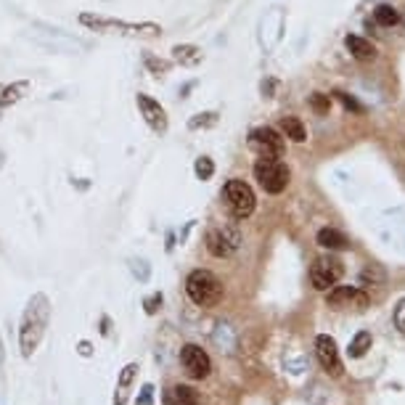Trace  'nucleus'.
<instances>
[{
  "mask_svg": "<svg viewBox=\"0 0 405 405\" xmlns=\"http://www.w3.org/2000/svg\"><path fill=\"white\" fill-rule=\"evenodd\" d=\"M318 244H320L323 249H344L350 241H347V236L339 233V230L323 228V230H318Z\"/></svg>",
  "mask_w": 405,
  "mask_h": 405,
  "instance_id": "15",
  "label": "nucleus"
},
{
  "mask_svg": "<svg viewBox=\"0 0 405 405\" xmlns=\"http://www.w3.org/2000/svg\"><path fill=\"white\" fill-rule=\"evenodd\" d=\"M334 96H337V99H339L342 104H344V109H352V111H363V106H361V104H358V101H355V99H350V96H347V93H334Z\"/></svg>",
  "mask_w": 405,
  "mask_h": 405,
  "instance_id": "25",
  "label": "nucleus"
},
{
  "mask_svg": "<svg viewBox=\"0 0 405 405\" xmlns=\"http://www.w3.org/2000/svg\"><path fill=\"white\" fill-rule=\"evenodd\" d=\"M281 130L286 132V138H292L294 143H302L307 138L305 125L297 120V117H284V120H281Z\"/></svg>",
  "mask_w": 405,
  "mask_h": 405,
  "instance_id": "16",
  "label": "nucleus"
},
{
  "mask_svg": "<svg viewBox=\"0 0 405 405\" xmlns=\"http://www.w3.org/2000/svg\"><path fill=\"white\" fill-rule=\"evenodd\" d=\"M138 106H141L143 117H146V122H149V127H154L156 132L167 130V114L156 101L149 99L146 93H138Z\"/></svg>",
  "mask_w": 405,
  "mask_h": 405,
  "instance_id": "11",
  "label": "nucleus"
},
{
  "mask_svg": "<svg viewBox=\"0 0 405 405\" xmlns=\"http://www.w3.org/2000/svg\"><path fill=\"white\" fill-rule=\"evenodd\" d=\"M180 366L186 368V373L191 379H207L209 371H212V361H209V355L199 344H186L180 350Z\"/></svg>",
  "mask_w": 405,
  "mask_h": 405,
  "instance_id": "6",
  "label": "nucleus"
},
{
  "mask_svg": "<svg viewBox=\"0 0 405 405\" xmlns=\"http://www.w3.org/2000/svg\"><path fill=\"white\" fill-rule=\"evenodd\" d=\"M310 106H313V111H318V114H326V111L331 109V99L326 93H313V96H310Z\"/></svg>",
  "mask_w": 405,
  "mask_h": 405,
  "instance_id": "20",
  "label": "nucleus"
},
{
  "mask_svg": "<svg viewBox=\"0 0 405 405\" xmlns=\"http://www.w3.org/2000/svg\"><path fill=\"white\" fill-rule=\"evenodd\" d=\"M165 405H199V397L191 387H173L165 392Z\"/></svg>",
  "mask_w": 405,
  "mask_h": 405,
  "instance_id": "14",
  "label": "nucleus"
},
{
  "mask_svg": "<svg viewBox=\"0 0 405 405\" xmlns=\"http://www.w3.org/2000/svg\"><path fill=\"white\" fill-rule=\"evenodd\" d=\"M186 294L199 307H212L223 299V284L209 270H194L186 278Z\"/></svg>",
  "mask_w": 405,
  "mask_h": 405,
  "instance_id": "2",
  "label": "nucleus"
},
{
  "mask_svg": "<svg viewBox=\"0 0 405 405\" xmlns=\"http://www.w3.org/2000/svg\"><path fill=\"white\" fill-rule=\"evenodd\" d=\"M156 305H162V294H154L151 299H146V313L154 316V313H156Z\"/></svg>",
  "mask_w": 405,
  "mask_h": 405,
  "instance_id": "26",
  "label": "nucleus"
},
{
  "mask_svg": "<svg viewBox=\"0 0 405 405\" xmlns=\"http://www.w3.org/2000/svg\"><path fill=\"white\" fill-rule=\"evenodd\" d=\"M326 302H329V307H334V310H344V307L363 310V307L368 305V294L361 292L358 286H331Z\"/></svg>",
  "mask_w": 405,
  "mask_h": 405,
  "instance_id": "7",
  "label": "nucleus"
},
{
  "mask_svg": "<svg viewBox=\"0 0 405 405\" xmlns=\"http://www.w3.org/2000/svg\"><path fill=\"white\" fill-rule=\"evenodd\" d=\"M344 43L350 48V54L355 56V58H361V61H373V58H376V48H373L368 40L358 37V35H350Z\"/></svg>",
  "mask_w": 405,
  "mask_h": 405,
  "instance_id": "13",
  "label": "nucleus"
},
{
  "mask_svg": "<svg viewBox=\"0 0 405 405\" xmlns=\"http://www.w3.org/2000/svg\"><path fill=\"white\" fill-rule=\"evenodd\" d=\"M371 334L368 331H361V334H355V339L350 342V358H363L366 352L371 350Z\"/></svg>",
  "mask_w": 405,
  "mask_h": 405,
  "instance_id": "17",
  "label": "nucleus"
},
{
  "mask_svg": "<svg viewBox=\"0 0 405 405\" xmlns=\"http://www.w3.org/2000/svg\"><path fill=\"white\" fill-rule=\"evenodd\" d=\"M223 199H225V207L230 209V215L239 220L249 218L254 212V204H257L254 191L244 180H228L223 188Z\"/></svg>",
  "mask_w": 405,
  "mask_h": 405,
  "instance_id": "4",
  "label": "nucleus"
},
{
  "mask_svg": "<svg viewBox=\"0 0 405 405\" xmlns=\"http://www.w3.org/2000/svg\"><path fill=\"white\" fill-rule=\"evenodd\" d=\"M249 143H252L257 151L263 156H281L284 154V138L273 130V127H257V130L249 135Z\"/></svg>",
  "mask_w": 405,
  "mask_h": 405,
  "instance_id": "9",
  "label": "nucleus"
},
{
  "mask_svg": "<svg viewBox=\"0 0 405 405\" xmlns=\"http://www.w3.org/2000/svg\"><path fill=\"white\" fill-rule=\"evenodd\" d=\"M394 326L405 334V299H400L397 307H394Z\"/></svg>",
  "mask_w": 405,
  "mask_h": 405,
  "instance_id": "23",
  "label": "nucleus"
},
{
  "mask_svg": "<svg viewBox=\"0 0 405 405\" xmlns=\"http://www.w3.org/2000/svg\"><path fill=\"white\" fill-rule=\"evenodd\" d=\"M239 247V233L233 228H209L207 230V249L212 257H228Z\"/></svg>",
  "mask_w": 405,
  "mask_h": 405,
  "instance_id": "8",
  "label": "nucleus"
},
{
  "mask_svg": "<svg viewBox=\"0 0 405 405\" xmlns=\"http://www.w3.org/2000/svg\"><path fill=\"white\" fill-rule=\"evenodd\" d=\"M138 373V363H127L120 373V382H117V394H114V405H125L127 403V390L132 387V379Z\"/></svg>",
  "mask_w": 405,
  "mask_h": 405,
  "instance_id": "12",
  "label": "nucleus"
},
{
  "mask_svg": "<svg viewBox=\"0 0 405 405\" xmlns=\"http://www.w3.org/2000/svg\"><path fill=\"white\" fill-rule=\"evenodd\" d=\"M197 175L201 177V180H209L212 177V173H215V165H212V159H207V156H201V159H197Z\"/></svg>",
  "mask_w": 405,
  "mask_h": 405,
  "instance_id": "21",
  "label": "nucleus"
},
{
  "mask_svg": "<svg viewBox=\"0 0 405 405\" xmlns=\"http://www.w3.org/2000/svg\"><path fill=\"white\" fill-rule=\"evenodd\" d=\"M342 275H344V265H342V260L331 257V254L329 257H318L313 268H310V281L320 292H329L331 286L339 284Z\"/></svg>",
  "mask_w": 405,
  "mask_h": 405,
  "instance_id": "5",
  "label": "nucleus"
},
{
  "mask_svg": "<svg viewBox=\"0 0 405 405\" xmlns=\"http://www.w3.org/2000/svg\"><path fill=\"white\" fill-rule=\"evenodd\" d=\"M316 352L320 366L331 373V376H339L342 373V361H339V350H337V342L331 339L329 334H320L316 339Z\"/></svg>",
  "mask_w": 405,
  "mask_h": 405,
  "instance_id": "10",
  "label": "nucleus"
},
{
  "mask_svg": "<svg viewBox=\"0 0 405 405\" xmlns=\"http://www.w3.org/2000/svg\"><path fill=\"white\" fill-rule=\"evenodd\" d=\"M146 64L151 66L154 72H159V69H162V72H165V69H167V64H165V61H154L151 56H149V58H146Z\"/></svg>",
  "mask_w": 405,
  "mask_h": 405,
  "instance_id": "28",
  "label": "nucleus"
},
{
  "mask_svg": "<svg viewBox=\"0 0 405 405\" xmlns=\"http://www.w3.org/2000/svg\"><path fill=\"white\" fill-rule=\"evenodd\" d=\"M48 318H51V305H48V299L43 294H37L30 302L27 307V313H24V323H22V355L24 358H30L35 350H37V344L43 339V331L48 326Z\"/></svg>",
  "mask_w": 405,
  "mask_h": 405,
  "instance_id": "1",
  "label": "nucleus"
},
{
  "mask_svg": "<svg viewBox=\"0 0 405 405\" xmlns=\"http://www.w3.org/2000/svg\"><path fill=\"white\" fill-rule=\"evenodd\" d=\"M27 90V82H19V85H13V88H6L3 90V96H0V104L6 106V104H13V101H19L16 93H24Z\"/></svg>",
  "mask_w": 405,
  "mask_h": 405,
  "instance_id": "22",
  "label": "nucleus"
},
{
  "mask_svg": "<svg viewBox=\"0 0 405 405\" xmlns=\"http://www.w3.org/2000/svg\"><path fill=\"white\" fill-rule=\"evenodd\" d=\"M173 54H175V58L180 61V64H188V66H194V64L201 61V51L194 48V45H177Z\"/></svg>",
  "mask_w": 405,
  "mask_h": 405,
  "instance_id": "18",
  "label": "nucleus"
},
{
  "mask_svg": "<svg viewBox=\"0 0 405 405\" xmlns=\"http://www.w3.org/2000/svg\"><path fill=\"white\" fill-rule=\"evenodd\" d=\"M151 392H154L151 384H146V387H143V394H141V400H138V403H141V405H149V403H151Z\"/></svg>",
  "mask_w": 405,
  "mask_h": 405,
  "instance_id": "27",
  "label": "nucleus"
},
{
  "mask_svg": "<svg viewBox=\"0 0 405 405\" xmlns=\"http://www.w3.org/2000/svg\"><path fill=\"white\" fill-rule=\"evenodd\" d=\"M254 177L260 180V186L268 194H281L289 186V167L281 159H275V156H263L254 165Z\"/></svg>",
  "mask_w": 405,
  "mask_h": 405,
  "instance_id": "3",
  "label": "nucleus"
},
{
  "mask_svg": "<svg viewBox=\"0 0 405 405\" xmlns=\"http://www.w3.org/2000/svg\"><path fill=\"white\" fill-rule=\"evenodd\" d=\"M373 16H376V22L382 24V27H394L397 19H400L397 8H392V6H379V8L373 11Z\"/></svg>",
  "mask_w": 405,
  "mask_h": 405,
  "instance_id": "19",
  "label": "nucleus"
},
{
  "mask_svg": "<svg viewBox=\"0 0 405 405\" xmlns=\"http://www.w3.org/2000/svg\"><path fill=\"white\" fill-rule=\"evenodd\" d=\"M215 120H218V117H215L212 111H207V114H199L197 120H191V127H194V130H197V127H207V125H215Z\"/></svg>",
  "mask_w": 405,
  "mask_h": 405,
  "instance_id": "24",
  "label": "nucleus"
}]
</instances>
